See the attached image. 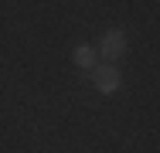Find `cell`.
Masks as SVG:
<instances>
[{
  "label": "cell",
  "instance_id": "cell-1",
  "mask_svg": "<svg viewBox=\"0 0 160 153\" xmlns=\"http://www.w3.org/2000/svg\"><path fill=\"white\" fill-rule=\"evenodd\" d=\"M99 55H102L106 61L126 55V34H123L119 27H116V31H106V34H102V41H99Z\"/></svg>",
  "mask_w": 160,
  "mask_h": 153
},
{
  "label": "cell",
  "instance_id": "cell-2",
  "mask_svg": "<svg viewBox=\"0 0 160 153\" xmlns=\"http://www.w3.org/2000/svg\"><path fill=\"white\" fill-rule=\"evenodd\" d=\"M92 82H96V89L106 92V95H112V92L123 85V78H119V72H116L112 65H96V68H92Z\"/></svg>",
  "mask_w": 160,
  "mask_h": 153
},
{
  "label": "cell",
  "instance_id": "cell-3",
  "mask_svg": "<svg viewBox=\"0 0 160 153\" xmlns=\"http://www.w3.org/2000/svg\"><path fill=\"white\" fill-rule=\"evenodd\" d=\"M72 58H75V65H78L82 72H92V68H96V51H92L89 44H78Z\"/></svg>",
  "mask_w": 160,
  "mask_h": 153
}]
</instances>
